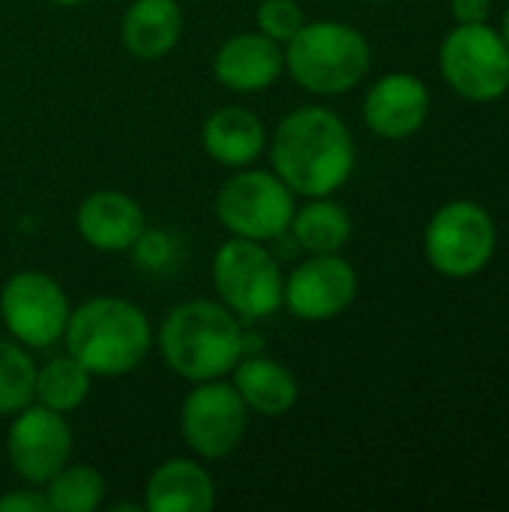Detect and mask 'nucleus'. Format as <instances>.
I'll list each match as a JSON object with an SVG mask.
<instances>
[{
    "label": "nucleus",
    "instance_id": "obj_20",
    "mask_svg": "<svg viewBox=\"0 0 509 512\" xmlns=\"http://www.w3.org/2000/svg\"><path fill=\"white\" fill-rule=\"evenodd\" d=\"M288 234L306 255L339 252L351 240V213L339 201H330V195L306 198V204L294 210Z\"/></svg>",
    "mask_w": 509,
    "mask_h": 512
},
{
    "label": "nucleus",
    "instance_id": "obj_28",
    "mask_svg": "<svg viewBox=\"0 0 509 512\" xmlns=\"http://www.w3.org/2000/svg\"><path fill=\"white\" fill-rule=\"evenodd\" d=\"M48 3H54V6H63V9H69V6H81V3H87V0H48Z\"/></svg>",
    "mask_w": 509,
    "mask_h": 512
},
{
    "label": "nucleus",
    "instance_id": "obj_11",
    "mask_svg": "<svg viewBox=\"0 0 509 512\" xmlns=\"http://www.w3.org/2000/svg\"><path fill=\"white\" fill-rule=\"evenodd\" d=\"M72 450L75 432L66 414L39 402H30L12 414L6 432V459L27 486H45L63 465L72 462Z\"/></svg>",
    "mask_w": 509,
    "mask_h": 512
},
{
    "label": "nucleus",
    "instance_id": "obj_25",
    "mask_svg": "<svg viewBox=\"0 0 509 512\" xmlns=\"http://www.w3.org/2000/svg\"><path fill=\"white\" fill-rule=\"evenodd\" d=\"M0 512H48L42 489H15L0 495Z\"/></svg>",
    "mask_w": 509,
    "mask_h": 512
},
{
    "label": "nucleus",
    "instance_id": "obj_17",
    "mask_svg": "<svg viewBox=\"0 0 509 512\" xmlns=\"http://www.w3.org/2000/svg\"><path fill=\"white\" fill-rule=\"evenodd\" d=\"M204 153L225 168H246L267 150L264 120L243 105H222L201 126Z\"/></svg>",
    "mask_w": 509,
    "mask_h": 512
},
{
    "label": "nucleus",
    "instance_id": "obj_18",
    "mask_svg": "<svg viewBox=\"0 0 509 512\" xmlns=\"http://www.w3.org/2000/svg\"><path fill=\"white\" fill-rule=\"evenodd\" d=\"M231 384L246 402L249 414L258 417H282L300 399L297 375L282 360L267 354H243L231 369Z\"/></svg>",
    "mask_w": 509,
    "mask_h": 512
},
{
    "label": "nucleus",
    "instance_id": "obj_24",
    "mask_svg": "<svg viewBox=\"0 0 509 512\" xmlns=\"http://www.w3.org/2000/svg\"><path fill=\"white\" fill-rule=\"evenodd\" d=\"M303 24L306 18L297 0H261L255 9V30H261L279 45H285Z\"/></svg>",
    "mask_w": 509,
    "mask_h": 512
},
{
    "label": "nucleus",
    "instance_id": "obj_9",
    "mask_svg": "<svg viewBox=\"0 0 509 512\" xmlns=\"http://www.w3.org/2000/svg\"><path fill=\"white\" fill-rule=\"evenodd\" d=\"M498 231L486 207L474 201H450L426 225L423 249L429 264L450 279L480 273L495 255Z\"/></svg>",
    "mask_w": 509,
    "mask_h": 512
},
{
    "label": "nucleus",
    "instance_id": "obj_15",
    "mask_svg": "<svg viewBox=\"0 0 509 512\" xmlns=\"http://www.w3.org/2000/svg\"><path fill=\"white\" fill-rule=\"evenodd\" d=\"M285 72V48L261 30L228 36L213 54V78L231 93H261Z\"/></svg>",
    "mask_w": 509,
    "mask_h": 512
},
{
    "label": "nucleus",
    "instance_id": "obj_13",
    "mask_svg": "<svg viewBox=\"0 0 509 512\" xmlns=\"http://www.w3.org/2000/svg\"><path fill=\"white\" fill-rule=\"evenodd\" d=\"M429 87L411 72H390L378 78L363 99L366 129L387 141L411 138L429 117Z\"/></svg>",
    "mask_w": 509,
    "mask_h": 512
},
{
    "label": "nucleus",
    "instance_id": "obj_29",
    "mask_svg": "<svg viewBox=\"0 0 509 512\" xmlns=\"http://www.w3.org/2000/svg\"><path fill=\"white\" fill-rule=\"evenodd\" d=\"M501 36H504V42H507V48H509V6H507V12H504V30H501Z\"/></svg>",
    "mask_w": 509,
    "mask_h": 512
},
{
    "label": "nucleus",
    "instance_id": "obj_2",
    "mask_svg": "<svg viewBox=\"0 0 509 512\" xmlns=\"http://www.w3.org/2000/svg\"><path fill=\"white\" fill-rule=\"evenodd\" d=\"M156 348L177 378L201 384L231 375L246 354V330L219 300H189L162 318Z\"/></svg>",
    "mask_w": 509,
    "mask_h": 512
},
{
    "label": "nucleus",
    "instance_id": "obj_14",
    "mask_svg": "<svg viewBox=\"0 0 509 512\" xmlns=\"http://www.w3.org/2000/svg\"><path fill=\"white\" fill-rule=\"evenodd\" d=\"M78 237L105 255L129 252L147 231L144 207L120 189H96L81 198L75 210Z\"/></svg>",
    "mask_w": 509,
    "mask_h": 512
},
{
    "label": "nucleus",
    "instance_id": "obj_5",
    "mask_svg": "<svg viewBox=\"0 0 509 512\" xmlns=\"http://www.w3.org/2000/svg\"><path fill=\"white\" fill-rule=\"evenodd\" d=\"M210 279L219 303L243 324L270 318L282 309L285 273L267 243L243 237L225 240L213 255Z\"/></svg>",
    "mask_w": 509,
    "mask_h": 512
},
{
    "label": "nucleus",
    "instance_id": "obj_7",
    "mask_svg": "<svg viewBox=\"0 0 509 512\" xmlns=\"http://www.w3.org/2000/svg\"><path fill=\"white\" fill-rule=\"evenodd\" d=\"M69 312V294L42 270H18L0 288V321L24 348L45 351L63 342Z\"/></svg>",
    "mask_w": 509,
    "mask_h": 512
},
{
    "label": "nucleus",
    "instance_id": "obj_27",
    "mask_svg": "<svg viewBox=\"0 0 509 512\" xmlns=\"http://www.w3.org/2000/svg\"><path fill=\"white\" fill-rule=\"evenodd\" d=\"M111 512H147L144 510V504H114V507H108Z\"/></svg>",
    "mask_w": 509,
    "mask_h": 512
},
{
    "label": "nucleus",
    "instance_id": "obj_8",
    "mask_svg": "<svg viewBox=\"0 0 509 512\" xmlns=\"http://www.w3.org/2000/svg\"><path fill=\"white\" fill-rule=\"evenodd\" d=\"M249 417L252 414L231 381H201L192 384L180 405V435L195 459L219 462L243 444Z\"/></svg>",
    "mask_w": 509,
    "mask_h": 512
},
{
    "label": "nucleus",
    "instance_id": "obj_23",
    "mask_svg": "<svg viewBox=\"0 0 509 512\" xmlns=\"http://www.w3.org/2000/svg\"><path fill=\"white\" fill-rule=\"evenodd\" d=\"M36 363L30 348L15 339H0V417H12L33 402Z\"/></svg>",
    "mask_w": 509,
    "mask_h": 512
},
{
    "label": "nucleus",
    "instance_id": "obj_22",
    "mask_svg": "<svg viewBox=\"0 0 509 512\" xmlns=\"http://www.w3.org/2000/svg\"><path fill=\"white\" fill-rule=\"evenodd\" d=\"M39 489L48 512H96L105 501V477L90 465L69 462Z\"/></svg>",
    "mask_w": 509,
    "mask_h": 512
},
{
    "label": "nucleus",
    "instance_id": "obj_16",
    "mask_svg": "<svg viewBox=\"0 0 509 512\" xmlns=\"http://www.w3.org/2000/svg\"><path fill=\"white\" fill-rule=\"evenodd\" d=\"M216 507V483L195 456H174L153 468L144 486V510L210 512Z\"/></svg>",
    "mask_w": 509,
    "mask_h": 512
},
{
    "label": "nucleus",
    "instance_id": "obj_30",
    "mask_svg": "<svg viewBox=\"0 0 509 512\" xmlns=\"http://www.w3.org/2000/svg\"><path fill=\"white\" fill-rule=\"evenodd\" d=\"M369 3H387V0H369Z\"/></svg>",
    "mask_w": 509,
    "mask_h": 512
},
{
    "label": "nucleus",
    "instance_id": "obj_19",
    "mask_svg": "<svg viewBox=\"0 0 509 512\" xmlns=\"http://www.w3.org/2000/svg\"><path fill=\"white\" fill-rule=\"evenodd\" d=\"M180 36L183 9L177 0H132L120 18V42L141 63L168 57Z\"/></svg>",
    "mask_w": 509,
    "mask_h": 512
},
{
    "label": "nucleus",
    "instance_id": "obj_6",
    "mask_svg": "<svg viewBox=\"0 0 509 512\" xmlns=\"http://www.w3.org/2000/svg\"><path fill=\"white\" fill-rule=\"evenodd\" d=\"M216 219L231 237L270 243L288 234L297 195L264 168H234L216 192Z\"/></svg>",
    "mask_w": 509,
    "mask_h": 512
},
{
    "label": "nucleus",
    "instance_id": "obj_12",
    "mask_svg": "<svg viewBox=\"0 0 509 512\" xmlns=\"http://www.w3.org/2000/svg\"><path fill=\"white\" fill-rule=\"evenodd\" d=\"M357 297V270L339 252L309 255L285 276L282 306L309 324L342 315Z\"/></svg>",
    "mask_w": 509,
    "mask_h": 512
},
{
    "label": "nucleus",
    "instance_id": "obj_4",
    "mask_svg": "<svg viewBox=\"0 0 509 512\" xmlns=\"http://www.w3.org/2000/svg\"><path fill=\"white\" fill-rule=\"evenodd\" d=\"M285 72L315 96H342L354 90L372 63L366 36L345 21H306L285 45Z\"/></svg>",
    "mask_w": 509,
    "mask_h": 512
},
{
    "label": "nucleus",
    "instance_id": "obj_3",
    "mask_svg": "<svg viewBox=\"0 0 509 512\" xmlns=\"http://www.w3.org/2000/svg\"><path fill=\"white\" fill-rule=\"evenodd\" d=\"M63 345L93 378H123L147 360L153 327L138 303L99 294L69 312Z\"/></svg>",
    "mask_w": 509,
    "mask_h": 512
},
{
    "label": "nucleus",
    "instance_id": "obj_21",
    "mask_svg": "<svg viewBox=\"0 0 509 512\" xmlns=\"http://www.w3.org/2000/svg\"><path fill=\"white\" fill-rule=\"evenodd\" d=\"M90 390H93V375L72 354H60L36 366L33 402L51 411H60V414L78 411L87 402Z\"/></svg>",
    "mask_w": 509,
    "mask_h": 512
},
{
    "label": "nucleus",
    "instance_id": "obj_1",
    "mask_svg": "<svg viewBox=\"0 0 509 512\" xmlns=\"http://www.w3.org/2000/svg\"><path fill=\"white\" fill-rule=\"evenodd\" d=\"M267 156L270 171L297 198H324L339 192L357 162L351 129L324 105L288 111L267 138Z\"/></svg>",
    "mask_w": 509,
    "mask_h": 512
},
{
    "label": "nucleus",
    "instance_id": "obj_10",
    "mask_svg": "<svg viewBox=\"0 0 509 512\" xmlns=\"http://www.w3.org/2000/svg\"><path fill=\"white\" fill-rule=\"evenodd\" d=\"M447 84L471 102H495L509 90V48L501 33L483 24H459L441 45Z\"/></svg>",
    "mask_w": 509,
    "mask_h": 512
},
{
    "label": "nucleus",
    "instance_id": "obj_26",
    "mask_svg": "<svg viewBox=\"0 0 509 512\" xmlns=\"http://www.w3.org/2000/svg\"><path fill=\"white\" fill-rule=\"evenodd\" d=\"M450 6L459 24H483L492 12V0H450Z\"/></svg>",
    "mask_w": 509,
    "mask_h": 512
}]
</instances>
